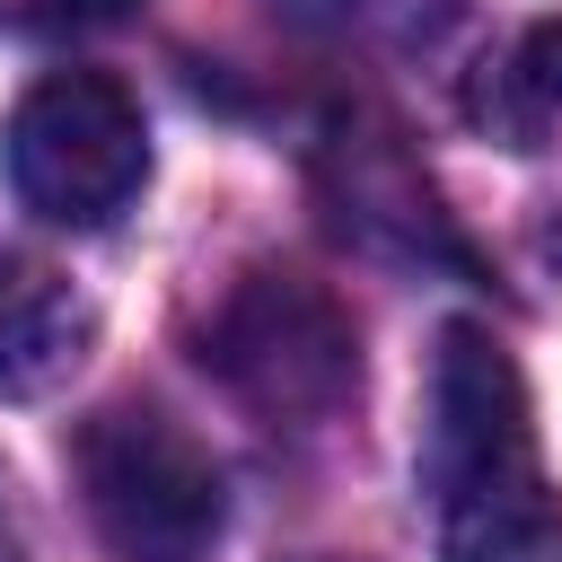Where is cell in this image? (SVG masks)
Segmentation results:
<instances>
[{"label": "cell", "instance_id": "6da1fadb", "mask_svg": "<svg viewBox=\"0 0 562 562\" xmlns=\"http://www.w3.org/2000/svg\"><path fill=\"white\" fill-rule=\"evenodd\" d=\"M422 501L439 562H562V492L544 474L518 360L465 316L439 325L430 351Z\"/></svg>", "mask_w": 562, "mask_h": 562}, {"label": "cell", "instance_id": "7a4b0ae2", "mask_svg": "<svg viewBox=\"0 0 562 562\" xmlns=\"http://www.w3.org/2000/svg\"><path fill=\"white\" fill-rule=\"evenodd\" d=\"M202 369L263 422H334L360 395V334L351 307L307 272H246L202 325Z\"/></svg>", "mask_w": 562, "mask_h": 562}, {"label": "cell", "instance_id": "3957f363", "mask_svg": "<svg viewBox=\"0 0 562 562\" xmlns=\"http://www.w3.org/2000/svg\"><path fill=\"white\" fill-rule=\"evenodd\" d=\"M70 474H79L97 536L123 562H202L228 518V483H220L211 448L184 422H167L158 404L88 413L70 439Z\"/></svg>", "mask_w": 562, "mask_h": 562}, {"label": "cell", "instance_id": "277c9868", "mask_svg": "<svg viewBox=\"0 0 562 562\" xmlns=\"http://www.w3.org/2000/svg\"><path fill=\"white\" fill-rule=\"evenodd\" d=\"M9 193L53 228H105L149 184V123L105 70H44L0 132Z\"/></svg>", "mask_w": 562, "mask_h": 562}, {"label": "cell", "instance_id": "5b68a950", "mask_svg": "<svg viewBox=\"0 0 562 562\" xmlns=\"http://www.w3.org/2000/svg\"><path fill=\"white\" fill-rule=\"evenodd\" d=\"M465 123L501 149H544V132L562 123V18L518 26L474 79H465Z\"/></svg>", "mask_w": 562, "mask_h": 562}, {"label": "cell", "instance_id": "8992f818", "mask_svg": "<svg viewBox=\"0 0 562 562\" xmlns=\"http://www.w3.org/2000/svg\"><path fill=\"white\" fill-rule=\"evenodd\" d=\"M88 307L44 263L0 255V395H44L61 369H79Z\"/></svg>", "mask_w": 562, "mask_h": 562}, {"label": "cell", "instance_id": "52a82bcc", "mask_svg": "<svg viewBox=\"0 0 562 562\" xmlns=\"http://www.w3.org/2000/svg\"><path fill=\"white\" fill-rule=\"evenodd\" d=\"M132 18V0H26L18 9V26H35V35H88V26H123Z\"/></svg>", "mask_w": 562, "mask_h": 562}, {"label": "cell", "instance_id": "ba28073f", "mask_svg": "<svg viewBox=\"0 0 562 562\" xmlns=\"http://www.w3.org/2000/svg\"><path fill=\"white\" fill-rule=\"evenodd\" d=\"M0 562H26V527H18V501H9V474H0Z\"/></svg>", "mask_w": 562, "mask_h": 562}]
</instances>
